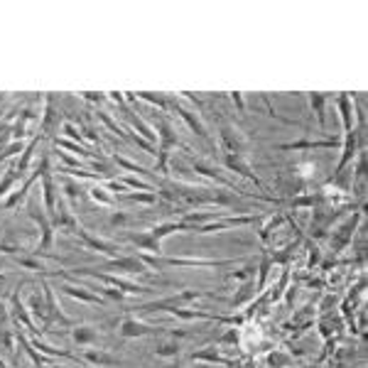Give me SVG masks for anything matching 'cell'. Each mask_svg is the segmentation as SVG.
I'll return each instance as SVG.
<instances>
[{"mask_svg": "<svg viewBox=\"0 0 368 368\" xmlns=\"http://www.w3.org/2000/svg\"><path fill=\"white\" fill-rule=\"evenodd\" d=\"M74 339H76L79 344H86V341H93V332H91L89 326H81L74 332Z\"/></svg>", "mask_w": 368, "mask_h": 368, "instance_id": "5b68a950", "label": "cell"}, {"mask_svg": "<svg viewBox=\"0 0 368 368\" xmlns=\"http://www.w3.org/2000/svg\"><path fill=\"white\" fill-rule=\"evenodd\" d=\"M64 290L71 295V297H79V300H84V302H101L99 297H93V295H89V292H84V290H79V287H71V285H67Z\"/></svg>", "mask_w": 368, "mask_h": 368, "instance_id": "3957f363", "label": "cell"}, {"mask_svg": "<svg viewBox=\"0 0 368 368\" xmlns=\"http://www.w3.org/2000/svg\"><path fill=\"white\" fill-rule=\"evenodd\" d=\"M133 243H138L140 248H145V250H160V241H157L155 236H147V234L133 236Z\"/></svg>", "mask_w": 368, "mask_h": 368, "instance_id": "7a4b0ae2", "label": "cell"}, {"mask_svg": "<svg viewBox=\"0 0 368 368\" xmlns=\"http://www.w3.org/2000/svg\"><path fill=\"white\" fill-rule=\"evenodd\" d=\"M121 332H123V336H143V334H147L150 329H147V326H143L140 322H135V319H125Z\"/></svg>", "mask_w": 368, "mask_h": 368, "instance_id": "6da1fadb", "label": "cell"}, {"mask_svg": "<svg viewBox=\"0 0 368 368\" xmlns=\"http://www.w3.org/2000/svg\"><path fill=\"white\" fill-rule=\"evenodd\" d=\"M15 172H17V169H10V172L5 175V179L0 182V194H5V191H8V187H10L12 182H15Z\"/></svg>", "mask_w": 368, "mask_h": 368, "instance_id": "ba28073f", "label": "cell"}, {"mask_svg": "<svg viewBox=\"0 0 368 368\" xmlns=\"http://www.w3.org/2000/svg\"><path fill=\"white\" fill-rule=\"evenodd\" d=\"M91 197H93L96 201H101V204H111V197H108L103 189H99V187H96V189H91Z\"/></svg>", "mask_w": 368, "mask_h": 368, "instance_id": "9c48e42d", "label": "cell"}, {"mask_svg": "<svg viewBox=\"0 0 368 368\" xmlns=\"http://www.w3.org/2000/svg\"><path fill=\"white\" fill-rule=\"evenodd\" d=\"M32 150H34V140L30 143V147H27V150L23 152V160H20V165H17V169H20V172H23V169L27 167V165H30V157H32Z\"/></svg>", "mask_w": 368, "mask_h": 368, "instance_id": "52a82bcc", "label": "cell"}, {"mask_svg": "<svg viewBox=\"0 0 368 368\" xmlns=\"http://www.w3.org/2000/svg\"><path fill=\"white\" fill-rule=\"evenodd\" d=\"M45 201H47V209L52 211L54 209V189H52V179L45 177Z\"/></svg>", "mask_w": 368, "mask_h": 368, "instance_id": "277c9868", "label": "cell"}, {"mask_svg": "<svg viewBox=\"0 0 368 368\" xmlns=\"http://www.w3.org/2000/svg\"><path fill=\"white\" fill-rule=\"evenodd\" d=\"M86 358L89 361H93V363H115V358L108 356V354H96V351H89L86 354Z\"/></svg>", "mask_w": 368, "mask_h": 368, "instance_id": "8992f818", "label": "cell"}]
</instances>
